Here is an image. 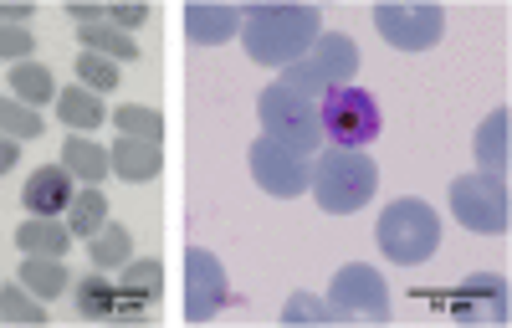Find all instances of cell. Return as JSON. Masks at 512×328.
Instances as JSON below:
<instances>
[{
  "instance_id": "1",
  "label": "cell",
  "mask_w": 512,
  "mask_h": 328,
  "mask_svg": "<svg viewBox=\"0 0 512 328\" xmlns=\"http://www.w3.org/2000/svg\"><path fill=\"white\" fill-rule=\"evenodd\" d=\"M241 31H246L241 47L251 62L292 67L323 36V16H318V6H246Z\"/></svg>"
},
{
  "instance_id": "2",
  "label": "cell",
  "mask_w": 512,
  "mask_h": 328,
  "mask_svg": "<svg viewBox=\"0 0 512 328\" xmlns=\"http://www.w3.org/2000/svg\"><path fill=\"white\" fill-rule=\"evenodd\" d=\"M318 211L328 216H354L374 200L379 190V164L364 154V149H328L318 164H313V180H308Z\"/></svg>"
},
{
  "instance_id": "3",
  "label": "cell",
  "mask_w": 512,
  "mask_h": 328,
  "mask_svg": "<svg viewBox=\"0 0 512 328\" xmlns=\"http://www.w3.org/2000/svg\"><path fill=\"white\" fill-rule=\"evenodd\" d=\"M374 241H379V252L390 257L395 267H420V262L436 257L441 221H436V211L420 195H400V200L384 205V216L374 226Z\"/></svg>"
},
{
  "instance_id": "4",
  "label": "cell",
  "mask_w": 512,
  "mask_h": 328,
  "mask_svg": "<svg viewBox=\"0 0 512 328\" xmlns=\"http://www.w3.org/2000/svg\"><path fill=\"white\" fill-rule=\"evenodd\" d=\"M354 72H359V47H354V36L323 31L292 67H282V88L303 93V98H323V93H333V88H349Z\"/></svg>"
},
{
  "instance_id": "5",
  "label": "cell",
  "mask_w": 512,
  "mask_h": 328,
  "mask_svg": "<svg viewBox=\"0 0 512 328\" xmlns=\"http://www.w3.org/2000/svg\"><path fill=\"white\" fill-rule=\"evenodd\" d=\"M256 118H262L267 139L297 149V154H318L323 149V129H318V103L282 88V82H272V88L256 98Z\"/></svg>"
},
{
  "instance_id": "6",
  "label": "cell",
  "mask_w": 512,
  "mask_h": 328,
  "mask_svg": "<svg viewBox=\"0 0 512 328\" xmlns=\"http://www.w3.org/2000/svg\"><path fill=\"white\" fill-rule=\"evenodd\" d=\"M318 129H323V139H333V149H364V144H374L379 139V103H374V93H364V88H333V93H323L318 98Z\"/></svg>"
},
{
  "instance_id": "7",
  "label": "cell",
  "mask_w": 512,
  "mask_h": 328,
  "mask_svg": "<svg viewBox=\"0 0 512 328\" xmlns=\"http://www.w3.org/2000/svg\"><path fill=\"white\" fill-rule=\"evenodd\" d=\"M451 216L477 236H502L512 221V195H507L502 175H487V170L456 175L451 180Z\"/></svg>"
},
{
  "instance_id": "8",
  "label": "cell",
  "mask_w": 512,
  "mask_h": 328,
  "mask_svg": "<svg viewBox=\"0 0 512 328\" xmlns=\"http://www.w3.org/2000/svg\"><path fill=\"white\" fill-rule=\"evenodd\" d=\"M328 318L333 323H390V293L369 262H349L333 272L328 287Z\"/></svg>"
},
{
  "instance_id": "9",
  "label": "cell",
  "mask_w": 512,
  "mask_h": 328,
  "mask_svg": "<svg viewBox=\"0 0 512 328\" xmlns=\"http://www.w3.org/2000/svg\"><path fill=\"white\" fill-rule=\"evenodd\" d=\"M251 180L262 185L267 195H277V200H292V195L308 190L313 164H308V154H297V149H287V144L262 134L251 144Z\"/></svg>"
},
{
  "instance_id": "10",
  "label": "cell",
  "mask_w": 512,
  "mask_h": 328,
  "mask_svg": "<svg viewBox=\"0 0 512 328\" xmlns=\"http://www.w3.org/2000/svg\"><path fill=\"white\" fill-rule=\"evenodd\" d=\"M226 303H231V287H226L221 257L205 252V246H190L185 252V318L190 323H210Z\"/></svg>"
},
{
  "instance_id": "11",
  "label": "cell",
  "mask_w": 512,
  "mask_h": 328,
  "mask_svg": "<svg viewBox=\"0 0 512 328\" xmlns=\"http://www.w3.org/2000/svg\"><path fill=\"white\" fill-rule=\"evenodd\" d=\"M374 26L400 52H431L446 31V11L441 6H374Z\"/></svg>"
},
{
  "instance_id": "12",
  "label": "cell",
  "mask_w": 512,
  "mask_h": 328,
  "mask_svg": "<svg viewBox=\"0 0 512 328\" xmlns=\"http://www.w3.org/2000/svg\"><path fill=\"white\" fill-rule=\"evenodd\" d=\"M456 323H507V282L497 272H472L451 293Z\"/></svg>"
},
{
  "instance_id": "13",
  "label": "cell",
  "mask_w": 512,
  "mask_h": 328,
  "mask_svg": "<svg viewBox=\"0 0 512 328\" xmlns=\"http://www.w3.org/2000/svg\"><path fill=\"white\" fill-rule=\"evenodd\" d=\"M108 170L128 185H149L164 170V144H144V139H118L108 149Z\"/></svg>"
},
{
  "instance_id": "14",
  "label": "cell",
  "mask_w": 512,
  "mask_h": 328,
  "mask_svg": "<svg viewBox=\"0 0 512 328\" xmlns=\"http://www.w3.org/2000/svg\"><path fill=\"white\" fill-rule=\"evenodd\" d=\"M72 200V175L62 164H47V170H36L26 185H21V205L31 216H62Z\"/></svg>"
},
{
  "instance_id": "15",
  "label": "cell",
  "mask_w": 512,
  "mask_h": 328,
  "mask_svg": "<svg viewBox=\"0 0 512 328\" xmlns=\"http://www.w3.org/2000/svg\"><path fill=\"white\" fill-rule=\"evenodd\" d=\"M241 31V11L236 6H190L185 11V36L195 47H221Z\"/></svg>"
},
{
  "instance_id": "16",
  "label": "cell",
  "mask_w": 512,
  "mask_h": 328,
  "mask_svg": "<svg viewBox=\"0 0 512 328\" xmlns=\"http://www.w3.org/2000/svg\"><path fill=\"white\" fill-rule=\"evenodd\" d=\"M16 246H21L26 257H67L72 231H67V221H57V216H31V221L16 226Z\"/></svg>"
},
{
  "instance_id": "17",
  "label": "cell",
  "mask_w": 512,
  "mask_h": 328,
  "mask_svg": "<svg viewBox=\"0 0 512 328\" xmlns=\"http://www.w3.org/2000/svg\"><path fill=\"white\" fill-rule=\"evenodd\" d=\"M67 231H72V241H88L93 231H103L108 226V195L98 190V185H82V190H72V200H67Z\"/></svg>"
},
{
  "instance_id": "18",
  "label": "cell",
  "mask_w": 512,
  "mask_h": 328,
  "mask_svg": "<svg viewBox=\"0 0 512 328\" xmlns=\"http://www.w3.org/2000/svg\"><path fill=\"white\" fill-rule=\"evenodd\" d=\"M57 118L72 123V134H93V129H103V123H108V108H103L98 93H88L77 82V88H62L57 93Z\"/></svg>"
},
{
  "instance_id": "19",
  "label": "cell",
  "mask_w": 512,
  "mask_h": 328,
  "mask_svg": "<svg viewBox=\"0 0 512 328\" xmlns=\"http://www.w3.org/2000/svg\"><path fill=\"white\" fill-rule=\"evenodd\" d=\"M62 170H67L72 180H82V185H98L103 175H113V170H108V149H98L88 134H72V139L62 144Z\"/></svg>"
},
{
  "instance_id": "20",
  "label": "cell",
  "mask_w": 512,
  "mask_h": 328,
  "mask_svg": "<svg viewBox=\"0 0 512 328\" xmlns=\"http://www.w3.org/2000/svg\"><path fill=\"white\" fill-rule=\"evenodd\" d=\"M21 287H31L41 303H52V298H62L72 287V277H67L62 257H26L21 262Z\"/></svg>"
},
{
  "instance_id": "21",
  "label": "cell",
  "mask_w": 512,
  "mask_h": 328,
  "mask_svg": "<svg viewBox=\"0 0 512 328\" xmlns=\"http://www.w3.org/2000/svg\"><path fill=\"white\" fill-rule=\"evenodd\" d=\"M88 252H93V267H98V272H113V267H123V262H134V231L118 226V221H108L103 231L88 236Z\"/></svg>"
},
{
  "instance_id": "22",
  "label": "cell",
  "mask_w": 512,
  "mask_h": 328,
  "mask_svg": "<svg viewBox=\"0 0 512 328\" xmlns=\"http://www.w3.org/2000/svg\"><path fill=\"white\" fill-rule=\"evenodd\" d=\"M11 98L26 103V108H41V103L57 98V82H52V72L41 62H16L11 67Z\"/></svg>"
},
{
  "instance_id": "23",
  "label": "cell",
  "mask_w": 512,
  "mask_h": 328,
  "mask_svg": "<svg viewBox=\"0 0 512 328\" xmlns=\"http://www.w3.org/2000/svg\"><path fill=\"white\" fill-rule=\"evenodd\" d=\"M82 52L108 57V62H139V41L118 26H108V21H98V26L82 31Z\"/></svg>"
},
{
  "instance_id": "24",
  "label": "cell",
  "mask_w": 512,
  "mask_h": 328,
  "mask_svg": "<svg viewBox=\"0 0 512 328\" xmlns=\"http://www.w3.org/2000/svg\"><path fill=\"white\" fill-rule=\"evenodd\" d=\"M507 123H512L507 108H497L482 129H477V164H482L487 175H502V170H507Z\"/></svg>"
},
{
  "instance_id": "25",
  "label": "cell",
  "mask_w": 512,
  "mask_h": 328,
  "mask_svg": "<svg viewBox=\"0 0 512 328\" xmlns=\"http://www.w3.org/2000/svg\"><path fill=\"white\" fill-rule=\"evenodd\" d=\"M113 123H118V134L123 139H144V144H164V113L159 108H144V103H123L118 113H113Z\"/></svg>"
},
{
  "instance_id": "26",
  "label": "cell",
  "mask_w": 512,
  "mask_h": 328,
  "mask_svg": "<svg viewBox=\"0 0 512 328\" xmlns=\"http://www.w3.org/2000/svg\"><path fill=\"white\" fill-rule=\"evenodd\" d=\"M72 303H77V318H93V323H103V318H113V303H118V282H108L103 272L82 277Z\"/></svg>"
},
{
  "instance_id": "27",
  "label": "cell",
  "mask_w": 512,
  "mask_h": 328,
  "mask_svg": "<svg viewBox=\"0 0 512 328\" xmlns=\"http://www.w3.org/2000/svg\"><path fill=\"white\" fill-rule=\"evenodd\" d=\"M123 298H139L154 308V298L164 293V267L159 262H123V282H118Z\"/></svg>"
},
{
  "instance_id": "28",
  "label": "cell",
  "mask_w": 512,
  "mask_h": 328,
  "mask_svg": "<svg viewBox=\"0 0 512 328\" xmlns=\"http://www.w3.org/2000/svg\"><path fill=\"white\" fill-rule=\"evenodd\" d=\"M0 323H47V303H41L31 287H6L0 282Z\"/></svg>"
},
{
  "instance_id": "29",
  "label": "cell",
  "mask_w": 512,
  "mask_h": 328,
  "mask_svg": "<svg viewBox=\"0 0 512 328\" xmlns=\"http://www.w3.org/2000/svg\"><path fill=\"white\" fill-rule=\"evenodd\" d=\"M41 129H47V123H41V113L36 108H26V103H16L11 93L0 98V134L6 139H41Z\"/></svg>"
},
{
  "instance_id": "30",
  "label": "cell",
  "mask_w": 512,
  "mask_h": 328,
  "mask_svg": "<svg viewBox=\"0 0 512 328\" xmlns=\"http://www.w3.org/2000/svg\"><path fill=\"white\" fill-rule=\"evenodd\" d=\"M77 82L88 93H113L118 88V62H108V57H93V52H77Z\"/></svg>"
},
{
  "instance_id": "31",
  "label": "cell",
  "mask_w": 512,
  "mask_h": 328,
  "mask_svg": "<svg viewBox=\"0 0 512 328\" xmlns=\"http://www.w3.org/2000/svg\"><path fill=\"white\" fill-rule=\"evenodd\" d=\"M282 323H287V328H297V323H333V318H328V303H318L313 293H297V298H287Z\"/></svg>"
},
{
  "instance_id": "32",
  "label": "cell",
  "mask_w": 512,
  "mask_h": 328,
  "mask_svg": "<svg viewBox=\"0 0 512 328\" xmlns=\"http://www.w3.org/2000/svg\"><path fill=\"white\" fill-rule=\"evenodd\" d=\"M31 47H36V36L26 26H0V57H6L11 67L16 62H31Z\"/></svg>"
},
{
  "instance_id": "33",
  "label": "cell",
  "mask_w": 512,
  "mask_h": 328,
  "mask_svg": "<svg viewBox=\"0 0 512 328\" xmlns=\"http://www.w3.org/2000/svg\"><path fill=\"white\" fill-rule=\"evenodd\" d=\"M103 21L118 31H139L149 21V6H103Z\"/></svg>"
},
{
  "instance_id": "34",
  "label": "cell",
  "mask_w": 512,
  "mask_h": 328,
  "mask_svg": "<svg viewBox=\"0 0 512 328\" xmlns=\"http://www.w3.org/2000/svg\"><path fill=\"white\" fill-rule=\"evenodd\" d=\"M67 16H72L82 31H88V26H98V21H103V6H82V0H72V6H67Z\"/></svg>"
},
{
  "instance_id": "35",
  "label": "cell",
  "mask_w": 512,
  "mask_h": 328,
  "mask_svg": "<svg viewBox=\"0 0 512 328\" xmlns=\"http://www.w3.org/2000/svg\"><path fill=\"white\" fill-rule=\"evenodd\" d=\"M16 164H21V149H16V139H6V134H0V175H11Z\"/></svg>"
},
{
  "instance_id": "36",
  "label": "cell",
  "mask_w": 512,
  "mask_h": 328,
  "mask_svg": "<svg viewBox=\"0 0 512 328\" xmlns=\"http://www.w3.org/2000/svg\"><path fill=\"white\" fill-rule=\"evenodd\" d=\"M31 21V6H0V26H26Z\"/></svg>"
}]
</instances>
